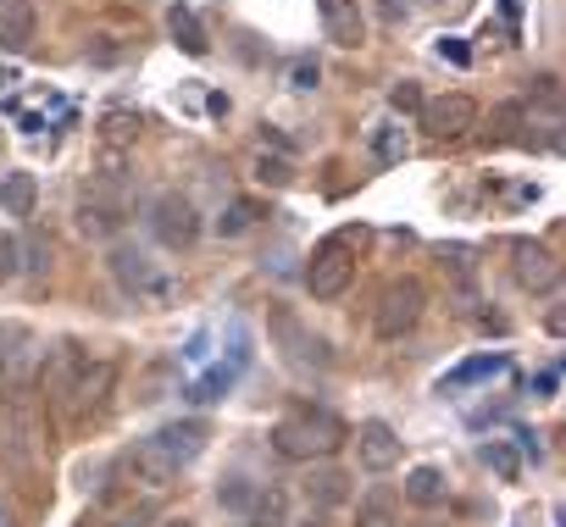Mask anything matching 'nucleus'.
<instances>
[{
  "mask_svg": "<svg viewBox=\"0 0 566 527\" xmlns=\"http://www.w3.org/2000/svg\"><path fill=\"white\" fill-rule=\"evenodd\" d=\"M345 444V422L323 405H295L272 422V450L283 461H328Z\"/></svg>",
  "mask_w": 566,
  "mask_h": 527,
  "instance_id": "obj_1",
  "label": "nucleus"
},
{
  "mask_svg": "<svg viewBox=\"0 0 566 527\" xmlns=\"http://www.w3.org/2000/svg\"><path fill=\"white\" fill-rule=\"evenodd\" d=\"M361 244H367V228L350 222V228L328 233V239L312 250V267H306V289H312V301H339V295L350 289Z\"/></svg>",
  "mask_w": 566,
  "mask_h": 527,
  "instance_id": "obj_2",
  "label": "nucleus"
},
{
  "mask_svg": "<svg viewBox=\"0 0 566 527\" xmlns=\"http://www.w3.org/2000/svg\"><path fill=\"white\" fill-rule=\"evenodd\" d=\"M106 267H112L117 289H123V295H134V301H145V306H167V301L178 295V284L156 267V261H150L139 244H112Z\"/></svg>",
  "mask_w": 566,
  "mask_h": 527,
  "instance_id": "obj_3",
  "label": "nucleus"
},
{
  "mask_svg": "<svg viewBox=\"0 0 566 527\" xmlns=\"http://www.w3.org/2000/svg\"><path fill=\"white\" fill-rule=\"evenodd\" d=\"M40 450H45V439H40V417H34L29 400L12 394L7 405H0V461H7V472L29 477V472L40 466Z\"/></svg>",
  "mask_w": 566,
  "mask_h": 527,
  "instance_id": "obj_4",
  "label": "nucleus"
},
{
  "mask_svg": "<svg viewBox=\"0 0 566 527\" xmlns=\"http://www.w3.org/2000/svg\"><path fill=\"white\" fill-rule=\"evenodd\" d=\"M422 306H428V289L422 278H395L384 295H378V312H373V328L378 339H400L422 323Z\"/></svg>",
  "mask_w": 566,
  "mask_h": 527,
  "instance_id": "obj_5",
  "label": "nucleus"
},
{
  "mask_svg": "<svg viewBox=\"0 0 566 527\" xmlns=\"http://www.w3.org/2000/svg\"><path fill=\"white\" fill-rule=\"evenodd\" d=\"M117 483H128V488H139V494H167V488L178 483V466H172L150 439H139V444H128V450L117 455Z\"/></svg>",
  "mask_w": 566,
  "mask_h": 527,
  "instance_id": "obj_6",
  "label": "nucleus"
},
{
  "mask_svg": "<svg viewBox=\"0 0 566 527\" xmlns=\"http://www.w3.org/2000/svg\"><path fill=\"white\" fill-rule=\"evenodd\" d=\"M150 233H156V244H167V250H189L195 239H200V211L184 200V194H156L150 200Z\"/></svg>",
  "mask_w": 566,
  "mask_h": 527,
  "instance_id": "obj_7",
  "label": "nucleus"
},
{
  "mask_svg": "<svg viewBox=\"0 0 566 527\" xmlns=\"http://www.w3.org/2000/svg\"><path fill=\"white\" fill-rule=\"evenodd\" d=\"M40 345H34V334L23 328V323H7L0 328V394H23V383H29V372L40 367Z\"/></svg>",
  "mask_w": 566,
  "mask_h": 527,
  "instance_id": "obj_8",
  "label": "nucleus"
},
{
  "mask_svg": "<svg viewBox=\"0 0 566 527\" xmlns=\"http://www.w3.org/2000/svg\"><path fill=\"white\" fill-rule=\"evenodd\" d=\"M112 389H117V356H84V367H78V378H73V389H67V411L84 422V417H95L106 400H112Z\"/></svg>",
  "mask_w": 566,
  "mask_h": 527,
  "instance_id": "obj_9",
  "label": "nucleus"
},
{
  "mask_svg": "<svg viewBox=\"0 0 566 527\" xmlns=\"http://www.w3.org/2000/svg\"><path fill=\"white\" fill-rule=\"evenodd\" d=\"M511 278H516L527 295H544V289L560 284V261H555V250L538 244V239H511Z\"/></svg>",
  "mask_w": 566,
  "mask_h": 527,
  "instance_id": "obj_10",
  "label": "nucleus"
},
{
  "mask_svg": "<svg viewBox=\"0 0 566 527\" xmlns=\"http://www.w3.org/2000/svg\"><path fill=\"white\" fill-rule=\"evenodd\" d=\"M272 339L283 345V356H290L295 367H317V372H323V367L334 361V356H328V345H323V339H317V334L290 312V306H277V312H272Z\"/></svg>",
  "mask_w": 566,
  "mask_h": 527,
  "instance_id": "obj_11",
  "label": "nucleus"
},
{
  "mask_svg": "<svg viewBox=\"0 0 566 527\" xmlns=\"http://www.w3.org/2000/svg\"><path fill=\"white\" fill-rule=\"evenodd\" d=\"M84 345L78 339H62L56 350H45L40 356V394L51 400V405H67V389H73V378H78V367H84Z\"/></svg>",
  "mask_w": 566,
  "mask_h": 527,
  "instance_id": "obj_12",
  "label": "nucleus"
},
{
  "mask_svg": "<svg viewBox=\"0 0 566 527\" xmlns=\"http://www.w3.org/2000/svg\"><path fill=\"white\" fill-rule=\"evenodd\" d=\"M422 128L433 139H461L467 128H478V101L472 95H439V101H422Z\"/></svg>",
  "mask_w": 566,
  "mask_h": 527,
  "instance_id": "obj_13",
  "label": "nucleus"
},
{
  "mask_svg": "<svg viewBox=\"0 0 566 527\" xmlns=\"http://www.w3.org/2000/svg\"><path fill=\"white\" fill-rule=\"evenodd\" d=\"M206 439H211V428H206L200 417H184V422H167V428H161L150 444H156V450H161V455H167L178 472H184V466L206 450Z\"/></svg>",
  "mask_w": 566,
  "mask_h": 527,
  "instance_id": "obj_14",
  "label": "nucleus"
},
{
  "mask_svg": "<svg viewBox=\"0 0 566 527\" xmlns=\"http://www.w3.org/2000/svg\"><path fill=\"white\" fill-rule=\"evenodd\" d=\"M317 18H323V34L345 51H356L367 40V18H361L356 0H317Z\"/></svg>",
  "mask_w": 566,
  "mask_h": 527,
  "instance_id": "obj_15",
  "label": "nucleus"
},
{
  "mask_svg": "<svg viewBox=\"0 0 566 527\" xmlns=\"http://www.w3.org/2000/svg\"><path fill=\"white\" fill-rule=\"evenodd\" d=\"M356 455H361L367 472H389V466L400 461L395 428H389V422H361V428H356Z\"/></svg>",
  "mask_w": 566,
  "mask_h": 527,
  "instance_id": "obj_16",
  "label": "nucleus"
},
{
  "mask_svg": "<svg viewBox=\"0 0 566 527\" xmlns=\"http://www.w3.org/2000/svg\"><path fill=\"white\" fill-rule=\"evenodd\" d=\"M40 34V12L29 0H12V7H0V51H29Z\"/></svg>",
  "mask_w": 566,
  "mask_h": 527,
  "instance_id": "obj_17",
  "label": "nucleus"
},
{
  "mask_svg": "<svg viewBox=\"0 0 566 527\" xmlns=\"http://www.w3.org/2000/svg\"><path fill=\"white\" fill-rule=\"evenodd\" d=\"M139 128H145V123H139V112H123V106H117V112H106V117H101V150H106V156L134 150V145H139Z\"/></svg>",
  "mask_w": 566,
  "mask_h": 527,
  "instance_id": "obj_18",
  "label": "nucleus"
},
{
  "mask_svg": "<svg viewBox=\"0 0 566 527\" xmlns=\"http://www.w3.org/2000/svg\"><path fill=\"white\" fill-rule=\"evenodd\" d=\"M34 200H40L34 172H7L0 178V211L7 217H34Z\"/></svg>",
  "mask_w": 566,
  "mask_h": 527,
  "instance_id": "obj_19",
  "label": "nucleus"
},
{
  "mask_svg": "<svg viewBox=\"0 0 566 527\" xmlns=\"http://www.w3.org/2000/svg\"><path fill=\"white\" fill-rule=\"evenodd\" d=\"M250 527H290V494H283V488H255Z\"/></svg>",
  "mask_w": 566,
  "mask_h": 527,
  "instance_id": "obj_20",
  "label": "nucleus"
},
{
  "mask_svg": "<svg viewBox=\"0 0 566 527\" xmlns=\"http://www.w3.org/2000/svg\"><path fill=\"white\" fill-rule=\"evenodd\" d=\"M167 29H172L178 51H189V56H206V51H211V40H206V29H200V18H195L189 7H172V12H167Z\"/></svg>",
  "mask_w": 566,
  "mask_h": 527,
  "instance_id": "obj_21",
  "label": "nucleus"
},
{
  "mask_svg": "<svg viewBox=\"0 0 566 527\" xmlns=\"http://www.w3.org/2000/svg\"><path fill=\"white\" fill-rule=\"evenodd\" d=\"M406 499L422 505V510H433V505L444 499V472H439V466H411V472H406Z\"/></svg>",
  "mask_w": 566,
  "mask_h": 527,
  "instance_id": "obj_22",
  "label": "nucleus"
},
{
  "mask_svg": "<svg viewBox=\"0 0 566 527\" xmlns=\"http://www.w3.org/2000/svg\"><path fill=\"white\" fill-rule=\"evenodd\" d=\"M78 233L84 239H117L123 233V217L106 211V205H95V200H78Z\"/></svg>",
  "mask_w": 566,
  "mask_h": 527,
  "instance_id": "obj_23",
  "label": "nucleus"
},
{
  "mask_svg": "<svg viewBox=\"0 0 566 527\" xmlns=\"http://www.w3.org/2000/svg\"><path fill=\"white\" fill-rule=\"evenodd\" d=\"M356 527H400V516H395V494H389V488H373V494L356 505Z\"/></svg>",
  "mask_w": 566,
  "mask_h": 527,
  "instance_id": "obj_24",
  "label": "nucleus"
},
{
  "mask_svg": "<svg viewBox=\"0 0 566 527\" xmlns=\"http://www.w3.org/2000/svg\"><path fill=\"white\" fill-rule=\"evenodd\" d=\"M306 494H312L317 505H339V499L350 494V477H345V472H334V466H323V472H312V477H306Z\"/></svg>",
  "mask_w": 566,
  "mask_h": 527,
  "instance_id": "obj_25",
  "label": "nucleus"
},
{
  "mask_svg": "<svg viewBox=\"0 0 566 527\" xmlns=\"http://www.w3.org/2000/svg\"><path fill=\"white\" fill-rule=\"evenodd\" d=\"M255 217H261V205H255V200H233V205L217 217V233H222V239H239L244 228H255Z\"/></svg>",
  "mask_w": 566,
  "mask_h": 527,
  "instance_id": "obj_26",
  "label": "nucleus"
},
{
  "mask_svg": "<svg viewBox=\"0 0 566 527\" xmlns=\"http://www.w3.org/2000/svg\"><path fill=\"white\" fill-rule=\"evenodd\" d=\"M483 461L500 472V483H516V477H522V455H516L505 439H489V444H483Z\"/></svg>",
  "mask_w": 566,
  "mask_h": 527,
  "instance_id": "obj_27",
  "label": "nucleus"
},
{
  "mask_svg": "<svg viewBox=\"0 0 566 527\" xmlns=\"http://www.w3.org/2000/svg\"><path fill=\"white\" fill-rule=\"evenodd\" d=\"M489 372H505V356H472L467 367H455V372L444 378V389H461V383H478V378H489Z\"/></svg>",
  "mask_w": 566,
  "mask_h": 527,
  "instance_id": "obj_28",
  "label": "nucleus"
},
{
  "mask_svg": "<svg viewBox=\"0 0 566 527\" xmlns=\"http://www.w3.org/2000/svg\"><path fill=\"white\" fill-rule=\"evenodd\" d=\"M228 383H233V367H217V372H206L200 383H189L184 394H189L195 405H211V400H222V394H228Z\"/></svg>",
  "mask_w": 566,
  "mask_h": 527,
  "instance_id": "obj_29",
  "label": "nucleus"
},
{
  "mask_svg": "<svg viewBox=\"0 0 566 527\" xmlns=\"http://www.w3.org/2000/svg\"><path fill=\"white\" fill-rule=\"evenodd\" d=\"M373 150H378V161H406V134H400V123H378V128H373Z\"/></svg>",
  "mask_w": 566,
  "mask_h": 527,
  "instance_id": "obj_30",
  "label": "nucleus"
},
{
  "mask_svg": "<svg viewBox=\"0 0 566 527\" xmlns=\"http://www.w3.org/2000/svg\"><path fill=\"white\" fill-rule=\"evenodd\" d=\"M250 172H255V183H272V189H283V183L295 178V167L283 161V156H255V167H250Z\"/></svg>",
  "mask_w": 566,
  "mask_h": 527,
  "instance_id": "obj_31",
  "label": "nucleus"
},
{
  "mask_svg": "<svg viewBox=\"0 0 566 527\" xmlns=\"http://www.w3.org/2000/svg\"><path fill=\"white\" fill-rule=\"evenodd\" d=\"M23 273V239L18 233H0V284H12Z\"/></svg>",
  "mask_w": 566,
  "mask_h": 527,
  "instance_id": "obj_32",
  "label": "nucleus"
},
{
  "mask_svg": "<svg viewBox=\"0 0 566 527\" xmlns=\"http://www.w3.org/2000/svg\"><path fill=\"white\" fill-rule=\"evenodd\" d=\"M217 499H222L228 510H250V499H255V488H250L244 477H228V483L217 488Z\"/></svg>",
  "mask_w": 566,
  "mask_h": 527,
  "instance_id": "obj_33",
  "label": "nucleus"
},
{
  "mask_svg": "<svg viewBox=\"0 0 566 527\" xmlns=\"http://www.w3.org/2000/svg\"><path fill=\"white\" fill-rule=\"evenodd\" d=\"M167 378H172V367H167V361H156V367H150V372L139 378V400H145V405H150V400H161Z\"/></svg>",
  "mask_w": 566,
  "mask_h": 527,
  "instance_id": "obj_34",
  "label": "nucleus"
},
{
  "mask_svg": "<svg viewBox=\"0 0 566 527\" xmlns=\"http://www.w3.org/2000/svg\"><path fill=\"white\" fill-rule=\"evenodd\" d=\"M389 106H395V112H422V89H417L411 78H400V84L389 89Z\"/></svg>",
  "mask_w": 566,
  "mask_h": 527,
  "instance_id": "obj_35",
  "label": "nucleus"
},
{
  "mask_svg": "<svg viewBox=\"0 0 566 527\" xmlns=\"http://www.w3.org/2000/svg\"><path fill=\"white\" fill-rule=\"evenodd\" d=\"M533 95H538V101H544V106L555 112V106H560V78H549V73H544V78H533V89H527V101H533Z\"/></svg>",
  "mask_w": 566,
  "mask_h": 527,
  "instance_id": "obj_36",
  "label": "nucleus"
},
{
  "mask_svg": "<svg viewBox=\"0 0 566 527\" xmlns=\"http://www.w3.org/2000/svg\"><path fill=\"white\" fill-rule=\"evenodd\" d=\"M317 78H323L317 62H295V67H290V84H295V89H317Z\"/></svg>",
  "mask_w": 566,
  "mask_h": 527,
  "instance_id": "obj_37",
  "label": "nucleus"
},
{
  "mask_svg": "<svg viewBox=\"0 0 566 527\" xmlns=\"http://www.w3.org/2000/svg\"><path fill=\"white\" fill-rule=\"evenodd\" d=\"M117 56H123L117 45H95V51H90V62H117Z\"/></svg>",
  "mask_w": 566,
  "mask_h": 527,
  "instance_id": "obj_38",
  "label": "nucleus"
},
{
  "mask_svg": "<svg viewBox=\"0 0 566 527\" xmlns=\"http://www.w3.org/2000/svg\"><path fill=\"white\" fill-rule=\"evenodd\" d=\"M0 527H18V510H12V499H0Z\"/></svg>",
  "mask_w": 566,
  "mask_h": 527,
  "instance_id": "obj_39",
  "label": "nucleus"
},
{
  "mask_svg": "<svg viewBox=\"0 0 566 527\" xmlns=\"http://www.w3.org/2000/svg\"><path fill=\"white\" fill-rule=\"evenodd\" d=\"M161 527H195V521H189V516H172V521H161Z\"/></svg>",
  "mask_w": 566,
  "mask_h": 527,
  "instance_id": "obj_40",
  "label": "nucleus"
}]
</instances>
